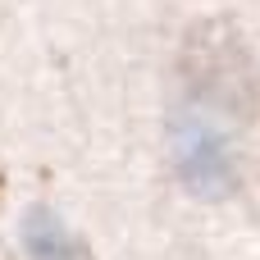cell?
<instances>
[{
	"label": "cell",
	"instance_id": "1",
	"mask_svg": "<svg viewBox=\"0 0 260 260\" xmlns=\"http://www.w3.org/2000/svg\"><path fill=\"white\" fill-rule=\"evenodd\" d=\"M27 251L37 260H87V251L64 233V224L59 219H50V215H32L27 219Z\"/></svg>",
	"mask_w": 260,
	"mask_h": 260
}]
</instances>
